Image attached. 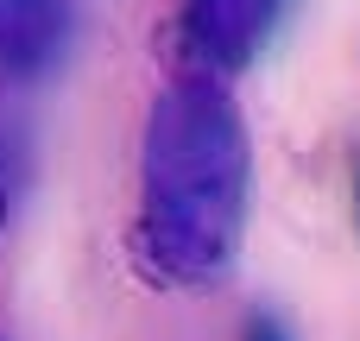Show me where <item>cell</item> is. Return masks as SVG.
I'll return each mask as SVG.
<instances>
[{
	"mask_svg": "<svg viewBox=\"0 0 360 341\" xmlns=\"http://www.w3.org/2000/svg\"><path fill=\"white\" fill-rule=\"evenodd\" d=\"M247 341H285V335H278L272 323H253V329H247Z\"/></svg>",
	"mask_w": 360,
	"mask_h": 341,
	"instance_id": "5",
	"label": "cell"
},
{
	"mask_svg": "<svg viewBox=\"0 0 360 341\" xmlns=\"http://www.w3.org/2000/svg\"><path fill=\"white\" fill-rule=\"evenodd\" d=\"M70 44V0H0V76L32 82Z\"/></svg>",
	"mask_w": 360,
	"mask_h": 341,
	"instance_id": "3",
	"label": "cell"
},
{
	"mask_svg": "<svg viewBox=\"0 0 360 341\" xmlns=\"http://www.w3.org/2000/svg\"><path fill=\"white\" fill-rule=\"evenodd\" d=\"M253 139L215 76H171L139 139V221L133 259L152 285L215 291L247 240Z\"/></svg>",
	"mask_w": 360,
	"mask_h": 341,
	"instance_id": "1",
	"label": "cell"
},
{
	"mask_svg": "<svg viewBox=\"0 0 360 341\" xmlns=\"http://www.w3.org/2000/svg\"><path fill=\"white\" fill-rule=\"evenodd\" d=\"M278 13L285 0H177V19L165 25L171 76H240L272 38Z\"/></svg>",
	"mask_w": 360,
	"mask_h": 341,
	"instance_id": "2",
	"label": "cell"
},
{
	"mask_svg": "<svg viewBox=\"0 0 360 341\" xmlns=\"http://www.w3.org/2000/svg\"><path fill=\"white\" fill-rule=\"evenodd\" d=\"M19 177H25V133L0 114V247L13 228V202H19Z\"/></svg>",
	"mask_w": 360,
	"mask_h": 341,
	"instance_id": "4",
	"label": "cell"
},
{
	"mask_svg": "<svg viewBox=\"0 0 360 341\" xmlns=\"http://www.w3.org/2000/svg\"><path fill=\"white\" fill-rule=\"evenodd\" d=\"M354 215H360V177H354Z\"/></svg>",
	"mask_w": 360,
	"mask_h": 341,
	"instance_id": "6",
	"label": "cell"
}]
</instances>
